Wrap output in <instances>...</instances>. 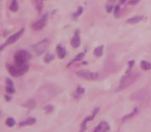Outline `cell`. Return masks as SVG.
I'll return each instance as SVG.
<instances>
[{
  "label": "cell",
  "mask_w": 151,
  "mask_h": 132,
  "mask_svg": "<svg viewBox=\"0 0 151 132\" xmlns=\"http://www.w3.org/2000/svg\"><path fill=\"white\" fill-rule=\"evenodd\" d=\"M138 78H139L138 72H129V71L126 72V74L121 78V81H120V84H119V86H118V88L116 91L119 92V91L123 90V89L128 88L130 85H132V83L136 82V80Z\"/></svg>",
  "instance_id": "1"
},
{
  "label": "cell",
  "mask_w": 151,
  "mask_h": 132,
  "mask_svg": "<svg viewBox=\"0 0 151 132\" xmlns=\"http://www.w3.org/2000/svg\"><path fill=\"white\" fill-rule=\"evenodd\" d=\"M7 69H9V73L13 76H21L24 73H26L28 70V64H24V65H7Z\"/></svg>",
  "instance_id": "2"
},
{
  "label": "cell",
  "mask_w": 151,
  "mask_h": 132,
  "mask_svg": "<svg viewBox=\"0 0 151 132\" xmlns=\"http://www.w3.org/2000/svg\"><path fill=\"white\" fill-rule=\"evenodd\" d=\"M30 54L28 52L24 50L21 51H18L17 53L15 54V62L17 65H24V64H27V61L30 59Z\"/></svg>",
  "instance_id": "3"
},
{
  "label": "cell",
  "mask_w": 151,
  "mask_h": 132,
  "mask_svg": "<svg viewBox=\"0 0 151 132\" xmlns=\"http://www.w3.org/2000/svg\"><path fill=\"white\" fill-rule=\"evenodd\" d=\"M49 44H50V40L46 38V39L42 40V41L37 42L36 44L32 46V50L35 52L36 55H42V54H44V53L47 51Z\"/></svg>",
  "instance_id": "4"
},
{
  "label": "cell",
  "mask_w": 151,
  "mask_h": 132,
  "mask_svg": "<svg viewBox=\"0 0 151 132\" xmlns=\"http://www.w3.org/2000/svg\"><path fill=\"white\" fill-rule=\"evenodd\" d=\"M24 33V28L23 29H21V30H19V31L17 32V33H15V34H13V35H11L9 38H7V40L4 42V44H2V46H0V51H2L3 49L5 48V46H9V44H15L16 41H17L18 39H19L20 37H21V35Z\"/></svg>",
  "instance_id": "5"
},
{
  "label": "cell",
  "mask_w": 151,
  "mask_h": 132,
  "mask_svg": "<svg viewBox=\"0 0 151 132\" xmlns=\"http://www.w3.org/2000/svg\"><path fill=\"white\" fill-rule=\"evenodd\" d=\"M78 74L80 78H85L87 81H94L99 78V74L96 72H91L88 71V70H81V71H78Z\"/></svg>",
  "instance_id": "6"
},
{
  "label": "cell",
  "mask_w": 151,
  "mask_h": 132,
  "mask_svg": "<svg viewBox=\"0 0 151 132\" xmlns=\"http://www.w3.org/2000/svg\"><path fill=\"white\" fill-rule=\"evenodd\" d=\"M47 21H48V15H44L40 20H38V21H36L35 23L32 25V28H33L34 30H36V31L42 30V28L46 26Z\"/></svg>",
  "instance_id": "7"
},
{
  "label": "cell",
  "mask_w": 151,
  "mask_h": 132,
  "mask_svg": "<svg viewBox=\"0 0 151 132\" xmlns=\"http://www.w3.org/2000/svg\"><path fill=\"white\" fill-rule=\"evenodd\" d=\"M130 98L132 99V100H140V101H144V99H146V100H148L149 96L148 94H147L145 91L141 90L139 91V92L134 93V94H132V96H130Z\"/></svg>",
  "instance_id": "8"
},
{
  "label": "cell",
  "mask_w": 151,
  "mask_h": 132,
  "mask_svg": "<svg viewBox=\"0 0 151 132\" xmlns=\"http://www.w3.org/2000/svg\"><path fill=\"white\" fill-rule=\"evenodd\" d=\"M99 107H96V108L93 111V113H91L89 117H87L86 119L84 120V121L82 122V124H81V132H83L85 130V128H86V124H87V122H89V121H91V120H93L95 118V116H96V113H99Z\"/></svg>",
  "instance_id": "9"
},
{
  "label": "cell",
  "mask_w": 151,
  "mask_h": 132,
  "mask_svg": "<svg viewBox=\"0 0 151 132\" xmlns=\"http://www.w3.org/2000/svg\"><path fill=\"white\" fill-rule=\"evenodd\" d=\"M80 44H81V38H80V32H79V30H77V31L75 32V35L73 36V38H71V41H70V44L73 48L77 49L80 46Z\"/></svg>",
  "instance_id": "10"
},
{
  "label": "cell",
  "mask_w": 151,
  "mask_h": 132,
  "mask_svg": "<svg viewBox=\"0 0 151 132\" xmlns=\"http://www.w3.org/2000/svg\"><path fill=\"white\" fill-rule=\"evenodd\" d=\"M108 130H110L109 124H108L107 122H101V123L95 127L93 132H107Z\"/></svg>",
  "instance_id": "11"
},
{
  "label": "cell",
  "mask_w": 151,
  "mask_h": 132,
  "mask_svg": "<svg viewBox=\"0 0 151 132\" xmlns=\"http://www.w3.org/2000/svg\"><path fill=\"white\" fill-rule=\"evenodd\" d=\"M6 87H5V90H6L7 93H9V94H13V93H15V87H14V84L13 82H12L11 78H6Z\"/></svg>",
  "instance_id": "12"
},
{
  "label": "cell",
  "mask_w": 151,
  "mask_h": 132,
  "mask_svg": "<svg viewBox=\"0 0 151 132\" xmlns=\"http://www.w3.org/2000/svg\"><path fill=\"white\" fill-rule=\"evenodd\" d=\"M142 20H143L142 16H134V17L129 18V19H128L127 21H126V23L134 25V24H137V23H139V22H141Z\"/></svg>",
  "instance_id": "13"
},
{
  "label": "cell",
  "mask_w": 151,
  "mask_h": 132,
  "mask_svg": "<svg viewBox=\"0 0 151 132\" xmlns=\"http://www.w3.org/2000/svg\"><path fill=\"white\" fill-rule=\"evenodd\" d=\"M56 51H57V56H58L59 59H63L65 56H66V51H65V49L63 48V46H58Z\"/></svg>",
  "instance_id": "14"
},
{
  "label": "cell",
  "mask_w": 151,
  "mask_h": 132,
  "mask_svg": "<svg viewBox=\"0 0 151 132\" xmlns=\"http://www.w3.org/2000/svg\"><path fill=\"white\" fill-rule=\"evenodd\" d=\"M36 120L34 119V118H28L27 120H25V121H22L20 122L19 125L21 126V127H23V126H28V125H33V124H35Z\"/></svg>",
  "instance_id": "15"
},
{
  "label": "cell",
  "mask_w": 151,
  "mask_h": 132,
  "mask_svg": "<svg viewBox=\"0 0 151 132\" xmlns=\"http://www.w3.org/2000/svg\"><path fill=\"white\" fill-rule=\"evenodd\" d=\"M141 67L144 70H149L151 69V63H149L148 61H142L141 62Z\"/></svg>",
  "instance_id": "16"
},
{
  "label": "cell",
  "mask_w": 151,
  "mask_h": 132,
  "mask_svg": "<svg viewBox=\"0 0 151 132\" xmlns=\"http://www.w3.org/2000/svg\"><path fill=\"white\" fill-rule=\"evenodd\" d=\"M84 56H85V53H84V52H83V53H80V54H79V55H77V56H76L75 58L73 59V61H71V62L69 63V64L67 65V66H69V65H70V64H73V63L77 62V61H80V60H82V59H83V57H84Z\"/></svg>",
  "instance_id": "17"
},
{
  "label": "cell",
  "mask_w": 151,
  "mask_h": 132,
  "mask_svg": "<svg viewBox=\"0 0 151 132\" xmlns=\"http://www.w3.org/2000/svg\"><path fill=\"white\" fill-rule=\"evenodd\" d=\"M103 53H104V46H97V48L94 50V55L96 57H101V55H103Z\"/></svg>",
  "instance_id": "18"
},
{
  "label": "cell",
  "mask_w": 151,
  "mask_h": 132,
  "mask_svg": "<svg viewBox=\"0 0 151 132\" xmlns=\"http://www.w3.org/2000/svg\"><path fill=\"white\" fill-rule=\"evenodd\" d=\"M18 9H19L18 1L17 0H13V2H12V5H11V11H18Z\"/></svg>",
  "instance_id": "19"
},
{
  "label": "cell",
  "mask_w": 151,
  "mask_h": 132,
  "mask_svg": "<svg viewBox=\"0 0 151 132\" xmlns=\"http://www.w3.org/2000/svg\"><path fill=\"white\" fill-rule=\"evenodd\" d=\"M5 124H6L9 127H13V126L16 124V122L13 118H9V119H6V121H5Z\"/></svg>",
  "instance_id": "20"
},
{
  "label": "cell",
  "mask_w": 151,
  "mask_h": 132,
  "mask_svg": "<svg viewBox=\"0 0 151 132\" xmlns=\"http://www.w3.org/2000/svg\"><path fill=\"white\" fill-rule=\"evenodd\" d=\"M114 16L115 18H118L120 16V5H116L114 7Z\"/></svg>",
  "instance_id": "21"
},
{
  "label": "cell",
  "mask_w": 151,
  "mask_h": 132,
  "mask_svg": "<svg viewBox=\"0 0 151 132\" xmlns=\"http://www.w3.org/2000/svg\"><path fill=\"white\" fill-rule=\"evenodd\" d=\"M106 9H107V13H111V11H113V1H109V3L107 4Z\"/></svg>",
  "instance_id": "22"
},
{
  "label": "cell",
  "mask_w": 151,
  "mask_h": 132,
  "mask_svg": "<svg viewBox=\"0 0 151 132\" xmlns=\"http://www.w3.org/2000/svg\"><path fill=\"white\" fill-rule=\"evenodd\" d=\"M84 89L83 88H78V90H77V92H76V94H75V97L76 98H79L80 97V95H82L83 93H84Z\"/></svg>",
  "instance_id": "23"
},
{
  "label": "cell",
  "mask_w": 151,
  "mask_h": 132,
  "mask_svg": "<svg viewBox=\"0 0 151 132\" xmlns=\"http://www.w3.org/2000/svg\"><path fill=\"white\" fill-rule=\"evenodd\" d=\"M53 59H54V56H53L52 54H48L46 56V58H45V62H50V61H52Z\"/></svg>",
  "instance_id": "24"
},
{
  "label": "cell",
  "mask_w": 151,
  "mask_h": 132,
  "mask_svg": "<svg viewBox=\"0 0 151 132\" xmlns=\"http://www.w3.org/2000/svg\"><path fill=\"white\" fill-rule=\"evenodd\" d=\"M82 11H83V9H82V7H80V9H78V13H76L75 15H73V18H78L79 16L82 14Z\"/></svg>",
  "instance_id": "25"
},
{
  "label": "cell",
  "mask_w": 151,
  "mask_h": 132,
  "mask_svg": "<svg viewBox=\"0 0 151 132\" xmlns=\"http://www.w3.org/2000/svg\"><path fill=\"white\" fill-rule=\"evenodd\" d=\"M45 111H46L47 113H51V111H53V106L52 105H47V106L45 107Z\"/></svg>",
  "instance_id": "26"
},
{
  "label": "cell",
  "mask_w": 151,
  "mask_h": 132,
  "mask_svg": "<svg viewBox=\"0 0 151 132\" xmlns=\"http://www.w3.org/2000/svg\"><path fill=\"white\" fill-rule=\"evenodd\" d=\"M139 1H140V0H130V1H129V4L130 5H136L137 3L139 2Z\"/></svg>",
  "instance_id": "27"
},
{
  "label": "cell",
  "mask_w": 151,
  "mask_h": 132,
  "mask_svg": "<svg viewBox=\"0 0 151 132\" xmlns=\"http://www.w3.org/2000/svg\"><path fill=\"white\" fill-rule=\"evenodd\" d=\"M42 1H44V0H34V2H35L36 4H40V5L42 4Z\"/></svg>",
  "instance_id": "28"
},
{
  "label": "cell",
  "mask_w": 151,
  "mask_h": 132,
  "mask_svg": "<svg viewBox=\"0 0 151 132\" xmlns=\"http://www.w3.org/2000/svg\"><path fill=\"white\" fill-rule=\"evenodd\" d=\"M125 1H126V0H120V4H123Z\"/></svg>",
  "instance_id": "29"
},
{
  "label": "cell",
  "mask_w": 151,
  "mask_h": 132,
  "mask_svg": "<svg viewBox=\"0 0 151 132\" xmlns=\"http://www.w3.org/2000/svg\"><path fill=\"white\" fill-rule=\"evenodd\" d=\"M110 1H113V0H110Z\"/></svg>",
  "instance_id": "30"
}]
</instances>
